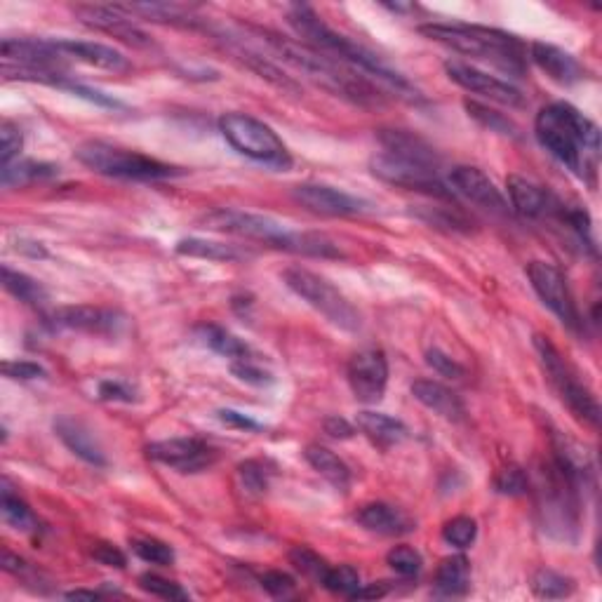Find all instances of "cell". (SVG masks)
<instances>
[{
    "label": "cell",
    "instance_id": "cell-50",
    "mask_svg": "<svg viewBox=\"0 0 602 602\" xmlns=\"http://www.w3.org/2000/svg\"><path fill=\"white\" fill-rule=\"evenodd\" d=\"M262 586L266 593H271L273 598H290V595L294 593V588H297V584H294V579L290 577V574L285 572H266L262 577Z\"/></svg>",
    "mask_w": 602,
    "mask_h": 602
},
{
    "label": "cell",
    "instance_id": "cell-49",
    "mask_svg": "<svg viewBox=\"0 0 602 602\" xmlns=\"http://www.w3.org/2000/svg\"><path fill=\"white\" fill-rule=\"evenodd\" d=\"M3 374L8 379L31 381V379H43L45 370L38 363H31V360H5Z\"/></svg>",
    "mask_w": 602,
    "mask_h": 602
},
{
    "label": "cell",
    "instance_id": "cell-53",
    "mask_svg": "<svg viewBox=\"0 0 602 602\" xmlns=\"http://www.w3.org/2000/svg\"><path fill=\"white\" fill-rule=\"evenodd\" d=\"M99 398L109 403H132L135 400V389L123 381H102L99 384Z\"/></svg>",
    "mask_w": 602,
    "mask_h": 602
},
{
    "label": "cell",
    "instance_id": "cell-15",
    "mask_svg": "<svg viewBox=\"0 0 602 602\" xmlns=\"http://www.w3.org/2000/svg\"><path fill=\"white\" fill-rule=\"evenodd\" d=\"M52 323L64 330L92 334V337H118L127 330L123 313L102 309V306H66L52 313Z\"/></svg>",
    "mask_w": 602,
    "mask_h": 602
},
{
    "label": "cell",
    "instance_id": "cell-48",
    "mask_svg": "<svg viewBox=\"0 0 602 602\" xmlns=\"http://www.w3.org/2000/svg\"><path fill=\"white\" fill-rule=\"evenodd\" d=\"M426 365L433 367L440 377H447V379H461L466 374V370L457 363V360L447 356L445 351L436 349V346L426 351Z\"/></svg>",
    "mask_w": 602,
    "mask_h": 602
},
{
    "label": "cell",
    "instance_id": "cell-43",
    "mask_svg": "<svg viewBox=\"0 0 602 602\" xmlns=\"http://www.w3.org/2000/svg\"><path fill=\"white\" fill-rule=\"evenodd\" d=\"M139 588L146 593L156 595L160 600H189V593L184 591L182 586L175 584V581L158 577V574H142L139 577Z\"/></svg>",
    "mask_w": 602,
    "mask_h": 602
},
{
    "label": "cell",
    "instance_id": "cell-28",
    "mask_svg": "<svg viewBox=\"0 0 602 602\" xmlns=\"http://www.w3.org/2000/svg\"><path fill=\"white\" fill-rule=\"evenodd\" d=\"M471 588V563L464 555H450L436 570V591L447 598H461Z\"/></svg>",
    "mask_w": 602,
    "mask_h": 602
},
{
    "label": "cell",
    "instance_id": "cell-13",
    "mask_svg": "<svg viewBox=\"0 0 602 602\" xmlns=\"http://www.w3.org/2000/svg\"><path fill=\"white\" fill-rule=\"evenodd\" d=\"M146 457L175 468L177 473H200L217 461V452L198 438H170L151 443Z\"/></svg>",
    "mask_w": 602,
    "mask_h": 602
},
{
    "label": "cell",
    "instance_id": "cell-11",
    "mask_svg": "<svg viewBox=\"0 0 602 602\" xmlns=\"http://www.w3.org/2000/svg\"><path fill=\"white\" fill-rule=\"evenodd\" d=\"M527 278H530L534 292H537L539 299L544 301L546 309L555 313L560 323L570 327L572 332H581L584 320H581L577 301L572 297L570 285H567L563 271L548 262H530L527 264Z\"/></svg>",
    "mask_w": 602,
    "mask_h": 602
},
{
    "label": "cell",
    "instance_id": "cell-17",
    "mask_svg": "<svg viewBox=\"0 0 602 602\" xmlns=\"http://www.w3.org/2000/svg\"><path fill=\"white\" fill-rule=\"evenodd\" d=\"M78 19L92 29L109 33V36L123 40L132 48H151L153 40L149 33L132 22L130 15L118 10V5H78L73 8Z\"/></svg>",
    "mask_w": 602,
    "mask_h": 602
},
{
    "label": "cell",
    "instance_id": "cell-47",
    "mask_svg": "<svg viewBox=\"0 0 602 602\" xmlns=\"http://www.w3.org/2000/svg\"><path fill=\"white\" fill-rule=\"evenodd\" d=\"M231 372L236 374L240 381H245V384H252V386H266L273 381L271 374L254 363L252 356L243 358V360H233Z\"/></svg>",
    "mask_w": 602,
    "mask_h": 602
},
{
    "label": "cell",
    "instance_id": "cell-6",
    "mask_svg": "<svg viewBox=\"0 0 602 602\" xmlns=\"http://www.w3.org/2000/svg\"><path fill=\"white\" fill-rule=\"evenodd\" d=\"M76 158L92 172L104 177L116 179H135V182H160V179H172L184 175L182 167L167 165L144 153L120 149L104 142L80 144L76 149Z\"/></svg>",
    "mask_w": 602,
    "mask_h": 602
},
{
    "label": "cell",
    "instance_id": "cell-12",
    "mask_svg": "<svg viewBox=\"0 0 602 602\" xmlns=\"http://www.w3.org/2000/svg\"><path fill=\"white\" fill-rule=\"evenodd\" d=\"M445 73L452 83H457L459 88H464L466 92H473V95L511 106V109L525 106V95L515 88V85L506 83V80H499L497 76H490V73L480 71L476 66L464 62H447Z\"/></svg>",
    "mask_w": 602,
    "mask_h": 602
},
{
    "label": "cell",
    "instance_id": "cell-21",
    "mask_svg": "<svg viewBox=\"0 0 602 602\" xmlns=\"http://www.w3.org/2000/svg\"><path fill=\"white\" fill-rule=\"evenodd\" d=\"M55 433L62 443L69 447V450L85 461V464L104 468L109 461H106V454L102 450V445L97 443V438L92 436V431L88 426H83L80 421L71 419V417H59L55 421Z\"/></svg>",
    "mask_w": 602,
    "mask_h": 602
},
{
    "label": "cell",
    "instance_id": "cell-3",
    "mask_svg": "<svg viewBox=\"0 0 602 602\" xmlns=\"http://www.w3.org/2000/svg\"><path fill=\"white\" fill-rule=\"evenodd\" d=\"M287 22H290L292 29L297 31L301 38L309 40L306 45H311V48L325 52V55L330 57H337L339 62L349 64L351 69H358L367 73V76L381 80V83L389 85L391 90H396V95L405 97L407 102H424L421 92L414 88L403 73L393 71L389 64L381 62V59L374 55L372 50H367L365 45L346 38L344 33H337L334 29H330V26H327L311 8H306V5H294L290 15H287Z\"/></svg>",
    "mask_w": 602,
    "mask_h": 602
},
{
    "label": "cell",
    "instance_id": "cell-46",
    "mask_svg": "<svg viewBox=\"0 0 602 602\" xmlns=\"http://www.w3.org/2000/svg\"><path fill=\"white\" fill-rule=\"evenodd\" d=\"M238 476H240V480H243L247 492L264 494L266 490H269L271 473L266 471V466L262 464V461H245V464H240Z\"/></svg>",
    "mask_w": 602,
    "mask_h": 602
},
{
    "label": "cell",
    "instance_id": "cell-33",
    "mask_svg": "<svg viewBox=\"0 0 602 602\" xmlns=\"http://www.w3.org/2000/svg\"><path fill=\"white\" fill-rule=\"evenodd\" d=\"M3 285L12 297H17L19 301H24V304L29 306H36V309L45 306V301H48V292H45V287L40 285L36 278L26 276L22 271L10 269V266H3Z\"/></svg>",
    "mask_w": 602,
    "mask_h": 602
},
{
    "label": "cell",
    "instance_id": "cell-56",
    "mask_svg": "<svg viewBox=\"0 0 602 602\" xmlns=\"http://www.w3.org/2000/svg\"><path fill=\"white\" fill-rule=\"evenodd\" d=\"M323 428L327 436L334 440H349L356 436V426L349 424L344 417H327L323 421Z\"/></svg>",
    "mask_w": 602,
    "mask_h": 602
},
{
    "label": "cell",
    "instance_id": "cell-9",
    "mask_svg": "<svg viewBox=\"0 0 602 602\" xmlns=\"http://www.w3.org/2000/svg\"><path fill=\"white\" fill-rule=\"evenodd\" d=\"M285 283L290 290L306 301L313 311H318L327 323L339 327L344 332H358L360 330V313L356 306L351 304L349 297L334 287L330 280L318 276L309 269L301 266H292L283 273Z\"/></svg>",
    "mask_w": 602,
    "mask_h": 602
},
{
    "label": "cell",
    "instance_id": "cell-42",
    "mask_svg": "<svg viewBox=\"0 0 602 602\" xmlns=\"http://www.w3.org/2000/svg\"><path fill=\"white\" fill-rule=\"evenodd\" d=\"M320 586H325L330 593L346 595V598H349V595L360 586V574L353 570L351 565L330 567V570H327V574H325L323 584H320Z\"/></svg>",
    "mask_w": 602,
    "mask_h": 602
},
{
    "label": "cell",
    "instance_id": "cell-38",
    "mask_svg": "<svg viewBox=\"0 0 602 602\" xmlns=\"http://www.w3.org/2000/svg\"><path fill=\"white\" fill-rule=\"evenodd\" d=\"M132 551H135L137 558H142L144 563L149 565H160L167 567L175 563V551H172L170 544H165V541L151 539V537H142L132 541Z\"/></svg>",
    "mask_w": 602,
    "mask_h": 602
},
{
    "label": "cell",
    "instance_id": "cell-55",
    "mask_svg": "<svg viewBox=\"0 0 602 602\" xmlns=\"http://www.w3.org/2000/svg\"><path fill=\"white\" fill-rule=\"evenodd\" d=\"M217 417L222 424H226L229 428H238V431H264V424H259V421H254L252 417H247V414H243V412L219 410Z\"/></svg>",
    "mask_w": 602,
    "mask_h": 602
},
{
    "label": "cell",
    "instance_id": "cell-45",
    "mask_svg": "<svg viewBox=\"0 0 602 602\" xmlns=\"http://www.w3.org/2000/svg\"><path fill=\"white\" fill-rule=\"evenodd\" d=\"M494 487H497V492L508 494V497H523L530 490V480H527L520 466H508L494 480Z\"/></svg>",
    "mask_w": 602,
    "mask_h": 602
},
{
    "label": "cell",
    "instance_id": "cell-58",
    "mask_svg": "<svg viewBox=\"0 0 602 602\" xmlns=\"http://www.w3.org/2000/svg\"><path fill=\"white\" fill-rule=\"evenodd\" d=\"M17 252H22L26 257H33V259L48 257V250H45L40 243H33V240H17Z\"/></svg>",
    "mask_w": 602,
    "mask_h": 602
},
{
    "label": "cell",
    "instance_id": "cell-1",
    "mask_svg": "<svg viewBox=\"0 0 602 602\" xmlns=\"http://www.w3.org/2000/svg\"><path fill=\"white\" fill-rule=\"evenodd\" d=\"M539 144L586 184L595 186L600 165V130L567 102L544 106L534 120Z\"/></svg>",
    "mask_w": 602,
    "mask_h": 602
},
{
    "label": "cell",
    "instance_id": "cell-25",
    "mask_svg": "<svg viewBox=\"0 0 602 602\" xmlns=\"http://www.w3.org/2000/svg\"><path fill=\"white\" fill-rule=\"evenodd\" d=\"M379 142H381V146H384V153H391V156H396V158L417 160V163L436 165V167L440 163L436 149H433L431 144H426L421 137L412 135V132L381 130Z\"/></svg>",
    "mask_w": 602,
    "mask_h": 602
},
{
    "label": "cell",
    "instance_id": "cell-41",
    "mask_svg": "<svg viewBox=\"0 0 602 602\" xmlns=\"http://www.w3.org/2000/svg\"><path fill=\"white\" fill-rule=\"evenodd\" d=\"M386 563L396 574L405 579L417 577L421 572V565H424V560H421V553L414 551L412 546H396L391 548L389 555H386Z\"/></svg>",
    "mask_w": 602,
    "mask_h": 602
},
{
    "label": "cell",
    "instance_id": "cell-8",
    "mask_svg": "<svg viewBox=\"0 0 602 602\" xmlns=\"http://www.w3.org/2000/svg\"><path fill=\"white\" fill-rule=\"evenodd\" d=\"M219 132L245 158H252L257 163L283 172L292 167V156L283 139L262 120L247 116V113H224L219 118Z\"/></svg>",
    "mask_w": 602,
    "mask_h": 602
},
{
    "label": "cell",
    "instance_id": "cell-5",
    "mask_svg": "<svg viewBox=\"0 0 602 602\" xmlns=\"http://www.w3.org/2000/svg\"><path fill=\"white\" fill-rule=\"evenodd\" d=\"M421 36L436 40L461 55L480 59V62H490L497 69L513 73V76H523L527 69V48L518 36L508 31L490 29V26L478 24H424L419 26Z\"/></svg>",
    "mask_w": 602,
    "mask_h": 602
},
{
    "label": "cell",
    "instance_id": "cell-32",
    "mask_svg": "<svg viewBox=\"0 0 602 602\" xmlns=\"http://www.w3.org/2000/svg\"><path fill=\"white\" fill-rule=\"evenodd\" d=\"M59 167L50 163H38V160H17L8 167H3V182L5 189H19V186H29L33 182H43V179L55 177Z\"/></svg>",
    "mask_w": 602,
    "mask_h": 602
},
{
    "label": "cell",
    "instance_id": "cell-23",
    "mask_svg": "<svg viewBox=\"0 0 602 602\" xmlns=\"http://www.w3.org/2000/svg\"><path fill=\"white\" fill-rule=\"evenodd\" d=\"M412 396H414V400H419L421 405L428 407L431 412L440 414L443 419L461 421L466 414V407H464V403H461V398L457 396V393L450 391L443 384H438V381H431V379L414 381Z\"/></svg>",
    "mask_w": 602,
    "mask_h": 602
},
{
    "label": "cell",
    "instance_id": "cell-19",
    "mask_svg": "<svg viewBox=\"0 0 602 602\" xmlns=\"http://www.w3.org/2000/svg\"><path fill=\"white\" fill-rule=\"evenodd\" d=\"M55 48L62 52L64 57H73L76 62L90 64L95 69L113 71V73H127L132 71V62L127 59L123 52L109 48L102 43H90V40H52Z\"/></svg>",
    "mask_w": 602,
    "mask_h": 602
},
{
    "label": "cell",
    "instance_id": "cell-27",
    "mask_svg": "<svg viewBox=\"0 0 602 602\" xmlns=\"http://www.w3.org/2000/svg\"><path fill=\"white\" fill-rule=\"evenodd\" d=\"M356 424L360 431L365 433L372 443H377L381 447H391L403 443L407 438V426L400 419H393L384 412H372V410H363L358 412Z\"/></svg>",
    "mask_w": 602,
    "mask_h": 602
},
{
    "label": "cell",
    "instance_id": "cell-7",
    "mask_svg": "<svg viewBox=\"0 0 602 602\" xmlns=\"http://www.w3.org/2000/svg\"><path fill=\"white\" fill-rule=\"evenodd\" d=\"M534 349L539 353L541 367H544L548 381L558 393V398L567 405V410L588 428H598L600 424V405L591 389L579 379L574 367L563 358V353L553 346V341L544 334H534Z\"/></svg>",
    "mask_w": 602,
    "mask_h": 602
},
{
    "label": "cell",
    "instance_id": "cell-37",
    "mask_svg": "<svg viewBox=\"0 0 602 602\" xmlns=\"http://www.w3.org/2000/svg\"><path fill=\"white\" fill-rule=\"evenodd\" d=\"M290 563L294 565V570L304 574L306 579H313L316 584H323L325 574L330 570V565L316 551H311L309 546H294L290 551Z\"/></svg>",
    "mask_w": 602,
    "mask_h": 602
},
{
    "label": "cell",
    "instance_id": "cell-20",
    "mask_svg": "<svg viewBox=\"0 0 602 602\" xmlns=\"http://www.w3.org/2000/svg\"><path fill=\"white\" fill-rule=\"evenodd\" d=\"M530 55L532 62L555 83L574 85L586 78V69L579 64V59L563 48H555L551 43H532Z\"/></svg>",
    "mask_w": 602,
    "mask_h": 602
},
{
    "label": "cell",
    "instance_id": "cell-10",
    "mask_svg": "<svg viewBox=\"0 0 602 602\" xmlns=\"http://www.w3.org/2000/svg\"><path fill=\"white\" fill-rule=\"evenodd\" d=\"M372 175L381 179V182L398 186L405 191H417L431 198L450 200L452 193L447 189V184L440 179L436 165L417 163V160L396 158L391 153H379L370 160Z\"/></svg>",
    "mask_w": 602,
    "mask_h": 602
},
{
    "label": "cell",
    "instance_id": "cell-2",
    "mask_svg": "<svg viewBox=\"0 0 602 602\" xmlns=\"http://www.w3.org/2000/svg\"><path fill=\"white\" fill-rule=\"evenodd\" d=\"M266 43L278 52L280 59L287 62L294 69L309 76L313 83L330 92L334 97L346 99V102L358 106H384V95H381L377 85H372L365 76H358L356 69H351L349 64L339 62L325 52H320L311 45L299 43V40H290L280 33L273 31H259Z\"/></svg>",
    "mask_w": 602,
    "mask_h": 602
},
{
    "label": "cell",
    "instance_id": "cell-36",
    "mask_svg": "<svg viewBox=\"0 0 602 602\" xmlns=\"http://www.w3.org/2000/svg\"><path fill=\"white\" fill-rule=\"evenodd\" d=\"M532 588L539 598L560 600V598H567V595H572L574 581L555 570H539L532 579Z\"/></svg>",
    "mask_w": 602,
    "mask_h": 602
},
{
    "label": "cell",
    "instance_id": "cell-18",
    "mask_svg": "<svg viewBox=\"0 0 602 602\" xmlns=\"http://www.w3.org/2000/svg\"><path fill=\"white\" fill-rule=\"evenodd\" d=\"M450 186L461 196L471 200L485 210L506 214L508 212V200L504 193L497 189V184L485 175L483 170L471 165H459L450 172Z\"/></svg>",
    "mask_w": 602,
    "mask_h": 602
},
{
    "label": "cell",
    "instance_id": "cell-59",
    "mask_svg": "<svg viewBox=\"0 0 602 602\" xmlns=\"http://www.w3.org/2000/svg\"><path fill=\"white\" fill-rule=\"evenodd\" d=\"M66 598H69V600H99V598H102V593H97V591H69V593H66Z\"/></svg>",
    "mask_w": 602,
    "mask_h": 602
},
{
    "label": "cell",
    "instance_id": "cell-39",
    "mask_svg": "<svg viewBox=\"0 0 602 602\" xmlns=\"http://www.w3.org/2000/svg\"><path fill=\"white\" fill-rule=\"evenodd\" d=\"M468 116L476 118L480 125L487 127L490 132H499V135H511V137H518V127H515L511 120L501 116V113L487 109L485 104H478V102H464Z\"/></svg>",
    "mask_w": 602,
    "mask_h": 602
},
{
    "label": "cell",
    "instance_id": "cell-35",
    "mask_svg": "<svg viewBox=\"0 0 602 602\" xmlns=\"http://www.w3.org/2000/svg\"><path fill=\"white\" fill-rule=\"evenodd\" d=\"M238 57L243 59V62L250 66V69L257 73L259 78H264V80H269L271 85H276V88H280L283 92H292V95H301V88L297 83H294V80L290 78V76H285L283 71L278 69L276 64H271V62H266L264 57H259V55H254V52H247V50H240L238 52Z\"/></svg>",
    "mask_w": 602,
    "mask_h": 602
},
{
    "label": "cell",
    "instance_id": "cell-30",
    "mask_svg": "<svg viewBox=\"0 0 602 602\" xmlns=\"http://www.w3.org/2000/svg\"><path fill=\"white\" fill-rule=\"evenodd\" d=\"M118 10L130 17H142V19H149V22H160V24H182V26L198 24V19H193L189 8L175 3H130V5H118Z\"/></svg>",
    "mask_w": 602,
    "mask_h": 602
},
{
    "label": "cell",
    "instance_id": "cell-34",
    "mask_svg": "<svg viewBox=\"0 0 602 602\" xmlns=\"http://www.w3.org/2000/svg\"><path fill=\"white\" fill-rule=\"evenodd\" d=\"M0 513H3L5 525L19 532H33L38 527L36 515L24 504L17 494H12L8 487H3V501H0Z\"/></svg>",
    "mask_w": 602,
    "mask_h": 602
},
{
    "label": "cell",
    "instance_id": "cell-26",
    "mask_svg": "<svg viewBox=\"0 0 602 602\" xmlns=\"http://www.w3.org/2000/svg\"><path fill=\"white\" fill-rule=\"evenodd\" d=\"M177 254L189 259H207V262H224V264H233V262H245L250 259L252 254L247 250H240L238 245H229V243H217V240H207V238H184L177 243Z\"/></svg>",
    "mask_w": 602,
    "mask_h": 602
},
{
    "label": "cell",
    "instance_id": "cell-44",
    "mask_svg": "<svg viewBox=\"0 0 602 602\" xmlns=\"http://www.w3.org/2000/svg\"><path fill=\"white\" fill-rule=\"evenodd\" d=\"M22 146H24L22 130H19L15 123H10V120H5V123L0 125V163H3V167L15 163Z\"/></svg>",
    "mask_w": 602,
    "mask_h": 602
},
{
    "label": "cell",
    "instance_id": "cell-31",
    "mask_svg": "<svg viewBox=\"0 0 602 602\" xmlns=\"http://www.w3.org/2000/svg\"><path fill=\"white\" fill-rule=\"evenodd\" d=\"M198 337L203 339V344L207 346V349L219 353V356L229 358L231 363L233 360H243V358L252 356L250 346H247L243 339L236 337V334H233L231 330H226V327H222V325H214V323L200 325Z\"/></svg>",
    "mask_w": 602,
    "mask_h": 602
},
{
    "label": "cell",
    "instance_id": "cell-14",
    "mask_svg": "<svg viewBox=\"0 0 602 602\" xmlns=\"http://www.w3.org/2000/svg\"><path fill=\"white\" fill-rule=\"evenodd\" d=\"M349 386L360 403L377 405L389 384V360L377 349L360 351L349 363Z\"/></svg>",
    "mask_w": 602,
    "mask_h": 602
},
{
    "label": "cell",
    "instance_id": "cell-52",
    "mask_svg": "<svg viewBox=\"0 0 602 602\" xmlns=\"http://www.w3.org/2000/svg\"><path fill=\"white\" fill-rule=\"evenodd\" d=\"M560 217L570 224V229L577 233L588 247H595L591 238V217H588L586 210H581V207H577V210H563L560 212Z\"/></svg>",
    "mask_w": 602,
    "mask_h": 602
},
{
    "label": "cell",
    "instance_id": "cell-51",
    "mask_svg": "<svg viewBox=\"0 0 602 602\" xmlns=\"http://www.w3.org/2000/svg\"><path fill=\"white\" fill-rule=\"evenodd\" d=\"M62 90H69V92H73V95H76V97L88 99V102L97 104V106H106V109H120V106H123V104L118 102V99H113V97H109V95H104V92H99V90H95V88H88V85L73 83V80H66V83L62 85Z\"/></svg>",
    "mask_w": 602,
    "mask_h": 602
},
{
    "label": "cell",
    "instance_id": "cell-22",
    "mask_svg": "<svg viewBox=\"0 0 602 602\" xmlns=\"http://www.w3.org/2000/svg\"><path fill=\"white\" fill-rule=\"evenodd\" d=\"M356 520L367 532L384 534V537H396V534H407L414 530V523L403 511H400V508L384 504V501L365 504L356 513Z\"/></svg>",
    "mask_w": 602,
    "mask_h": 602
},
{
    "label": "cell",
    "instance_id": "cell-29",
    "mask_svg": "<svg viewBox=\"0 0 602 602\" xmlns=\"http://www.w3.org/2000/svg\"><path fill=\"white\" fill-rule=\"evenodd\" d=\"M304 457L311 464L313 471H316L318 476H323L327 483L334 485L341 492L349 490L351 468L346 466L332 450H327V447H320V445H309L304 450Z\"/></svg>",
    "mask_w": 602,
    "mask_h": 602
},
{
    "label": "cell",
    "instance_id": "cell-24",
    "mask_svg": "<svg viewBox=\"0 0 602 602\" xmlns=\"http://www.w3.org/2000/svg\"><path fill=\"white\" fill-rule=\"evenodd\" d=\"M506 189H508V198H511L513 210L523 217L537 219L541 214L553 210V200L548 193L537 186L530 179L511 175L506 179Z\"/></svg>",
    "mask_w": 602,
    "mask_h": 602
},
{
    "label": "cell",
    "instance_id": "cell-57",
    "mask_svg": "<svg viewBox=\"0 0 602 602\" xmlns=\"http://www.w3.org/2000/svg\"><path fill=\"white\" fill-rule=\"evenodd\" d=\"M391 588L386 586V581H379V584H370V586H358L349 598L351 600H379L389 595Z\"/></svg>",
    "mask_w": 602,
    "mask_h": 602
},
{
    "label": "cell",
    "instance_id": "cell-16",
    "mask_svg": "<svg viewBox=\"0 0 602 602\" xmlns=\"http://www.w3.org/2000/svg\"><path fill=\"white\" fill-rule=\"evenodd\" d=\"M292 196L306 210L325 214V217H360L372 210L367 200L325 184H301L292 191Z\"/></svg>",
    "mask_w": 602,
    "mask_h": 602
},
{
    "label": "cell",
    "instance_id": "cell-4",
    "mask_svg": "<svg viewBox=\"0 0 602 602\" xmlns=\"http://www.w3.org/2000/svg\"><path fill=\"white\" fill-rule=\"evenodd\" d=\"M207 229L229 233V236L250 240V243H264L276 247V250L306 254V257L337 259L341 250L327 236L320 233L292 231L276 219L264 217V214L233 210V207H219V210L207 212L203 217Z\"/></svg>",
    "mask_w": 602,
    "mask_h": 602
},
{
    "label": "cell",
    "instance_id": "cell-40",
    "mask_svg": "<svg viewBox=\"0 0 602 602\" xmlns=\"http://www.w3.org/2000/svg\"><path fill=\"white\" fill-rule=\"evenodd\" d=\"M478 537V523L468 515H457V518L447 520L443 527V539L445 544L454 548H468Z\"/></svg>",
    "mask_w": 602,
    "mask_h": 602
},
{
    "label": "cell",
    "instance_id": "cell-54",
    "mask_svg": "<svg viewBox=\"0 0 602 602\" xmlns=\"http://www.w3.org/2000/svg\"><path fill=\"white\" fill-rule=\"evenodd\" d=\"M92 558H95L99 565L116 567V570H125V565H127L125 553L113 544H104V541L102 544H95V548H92Z\"/></svg>",
    "mask_w": 602,
    "mask_h": 602
}]
</instances>
